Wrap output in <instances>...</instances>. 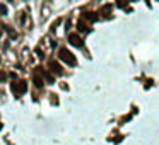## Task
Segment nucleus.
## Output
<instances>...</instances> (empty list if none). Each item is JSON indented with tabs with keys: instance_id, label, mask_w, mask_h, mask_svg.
Segmentation results:
<instances>
[{
	"instance_id": "8",
	"label": "nucleus",
	"mask_w": 159,
	"mask_h": 145,
	"mask_svg": "<svg viewBox=\"0 0 159 145\" xmlns=\"http://www.w3.org/2000/svg\"><path fill=\"white\" fill-rule=\"evenodd\" d=\"M4 79H5V74H4V72H0V80H4Z\"/></svg>"
},
{
	"instance_id": "5",
	"label": "nucleus",
	"mask_w": 159,
	"mask_h": 145,
	"mask_svg": "<svg viewBox=\"0 0 159 145\" xmlns=\"http://www.w3.org/2000/svg\"><path fill=\"white\" fill-rule=\"evenodd\" d=\"M34 84H36V87H43V79L40 75H34Z\"/></svg>"
},
{
	"instance_id": "6",
	"label": "nucleus",
	"mask_w": 159,
	"mask_h": 145,
	"mask_svg": "<svg viewBox=\"0 0 159 145\" xmlns=\"http://www.w3.org/2000/svg\"><path fill=\"white\" fill-rule=\"evenodd\" d=\"M86 17H87V19H91V21H96V19H98V16H94L92 12H87V14H86Z\"/></svg>"
},
{
	"instance_id": "9",
	"label": "nucleus",
	"mask_w": 159,
	"mask_h": 145,
	"mask_svg": "<svg viewBox=\"0 0 159 145\" xmlns=\"http://www.w3.org/2000/svg\"><path fill=\"white\" fill-rule=\"evenodd\" d=\"M0 36H2V29H0Z\"/></svg>"
},
{
	"instance_id": "7",
	"label": "nucleus",
	"mask_w": 159,
	"mask_h": 145,
	"mask_svg": "<svg viewBox=\"0 0 159 145\" xmlns=\"http://www.w3.org/2000/svg\"><path fill=\"white\" fill-rule=\"evenodd\" d=\"M79 29H80V31H86L87 28H86V24H84V22H79Z\"/></svg>"
},
{
	"instance_id": "4",
	"label": "nucleus",
	"mask_w": 159,
	"mask_h": 145,
	"mask_svg": "<svg viewBox=\"0 0 159 145\" xmlns=\"http://www.w3.org/2000/svg\"><path fill=\"white\" fill-rule=\"evenodd\" d=\"M50 68H51V72H53V74H57V75H60V74L63 72V70H62V67H60L55 60H51V62H50Z\"/></svg>"
},
{
	"instance_id": "2",
	"label": "nucleus",
	"mask_w": 159,
	"mask_h": 145,
	"mask_svg": "<svg viewBox=\"0 0 159 145\" xmlns=\"http://www.w3.org/2000/svg\"><path fill=\"white\" fill-rule=\"evenodd\" d=\"M60 60H63L65 63H69V65H75V57L70 53L67 48H60Z\"/></svg>"
},
{
	"instance_id": "3",
	"label": "nucleus",
	"mask_w": 159,
	"mask_h": 145,
	"mask_svg": "<svg viewBox=\"0 0 159 145\" xmlns=\"http://www.w3.org/2000/svg\"><path fill=\"white\" fill-rule=\"evenodd\" d=\"M69 41H70V45H74V46H77V48L82 46V39H80L79 34H69Z\"/></svg>"
},
{
	"instance_id": "1",
	"label": "nucleus",
	"mask_w": 159,
	"mask_h": 145,
	"mask_svg": "<svg viewBox=\"0 0 159 145\" xmlns=\"http://www.w3.org/2000/svg\"><path fill=\"white\" fill-rule=\"evenodd\" d=\"M26 89H28V84L24 82V80H17V82H12V86H10V91L16 94V96H22L24 92H26Z\"/></svg>"
},
{
	"instance_id": "10",
	"label": "nucleus",
	"mask_w": 159,
	"mask_h": 145,
	"mask_svg": "<svg viewBox=\"0 0 159 145\" xmlns=\"http://www.w3.org/2000/svg\"><path fill=\"white\" fill-rule=\"evenodd\" d=\"M0 128H2V125H0Z\"/></svg>"
}]
</instances>
